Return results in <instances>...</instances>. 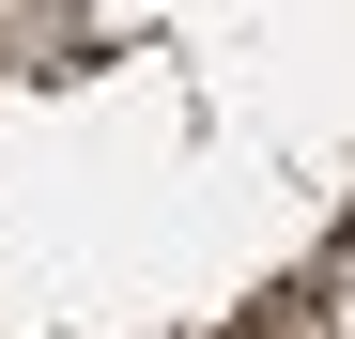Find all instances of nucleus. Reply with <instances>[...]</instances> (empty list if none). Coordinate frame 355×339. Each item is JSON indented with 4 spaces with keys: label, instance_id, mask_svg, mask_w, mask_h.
<instances>
[]
</instances>
